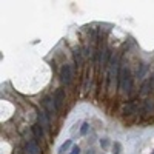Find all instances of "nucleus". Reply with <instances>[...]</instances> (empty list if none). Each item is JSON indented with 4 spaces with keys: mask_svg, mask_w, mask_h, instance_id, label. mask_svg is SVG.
I'll use <instances>...</instances> for the list:
<instances>
[{
    "mask_svg": "<svg viewBox=\"0 0 154 154\" xmlns=\"http://www.w3.org/2000/svg\"><path fill=\"white\" fill-rule=\"evenodd\" d=\"M119 89L122 93H130V89H131V72H130V69H128V66H122L120 68Z\"/></svg>",
    "mask_w": 154,
    "mask_h": 154,
    "instance_id": "nucleus-1",
    "label": "nucleus"
},
{
    "mask_svg": "<svg viewBox=\"0 0 154 154\" xmlns=\"http://www.w3.org/2000/svg\"><path fill=\"white\" fill-rule=\"evenodd\" d=\"M120 74V60L117 56H112L111 57V62H109V82L116 80Z\"/></svg>",
    "mask_w": 154,
    "mask_h": 154,
    "instance_id": "nucleus-2",
    "label": "nucleus"
},
{
    "mask_svg": "<svg viewBox=\"0 0 154 154\" xmlns=\"http://www.w3.org/2000/svg\"><path fill=\"white\" fill-rule=\"evenodd\" d=\"M43 106H45V109H46V114L49 116V117H54V116L57 114V106H56V103H54V99H51V97H45L43 99Z\"/></svg>",
    "mask_w": 154,
    "mask_h": 154,
    "instance_id": "nucleus-3",
    "label": "nucleus"
},
{
    "mask_svg": "<svg viewBox=\"0 0 154 154\" xmlns=\"http://www.w3.org/2000/svg\"><path fill=\"white\" fill-rule=\"evenodd\" d=\"M71 77H72V69H71V65H63L62 69H60V79L62 82L68 85L71 82Z\"/></svg>",
    "mask_w": 154,
    "mask_h": 154,
    "instance_id": "nucleus-4",
    "label": "nucleus"
},
{
    "mask_svg": "<svg viewBox=\"0 0 154 154\" xmlns=\"http://www.w3.org/2000/svg\"><path fill=\"white\" fill-rule=\"evenodd\" d=\"M37 120H38V125H40L43 130H48L49 128V119H48V114L45 111H38L37 112Z\"/></svg>",
    "mask_w": 154,
    "mask_h": 154,
    "instance_id": "nucleus-5",
    "label": "nucleus"
},
{
    "mask_svg": "<svg viewBox=\"0 0 154 154\" xmlns=\"http://www.w3.org/2000/svg\"><path fill=\"white\" fill-rule=\"evenodd\" d=\"M54 103L57 106V109H60L63 106V103H65V91L63 89H57L56 94H54Z\"/></svg>",
    "mask_w": 154,
    "mask_h": 154,
    "instance_id": "nucleus-6",
    "label": "nucleus"
},
{
    "mask_svg": "<svg viewBox=\"0 0 154 154\" xmlns=\"http://www.w3.org/2000/svg\"><path fill=\"white\" fill-rule=\"evenodd\" d=\"M26 154H40V148L35 142H29L26 145Z\"/></svg>",
    "mask_w": 154,
    "mask_h": 154,
    "instance_id": "nucleus-7",
    "label": "nucleus"
},
{
    "mask_svg": "<svg viewBox=\"0 0 154 154\" xmlns=\"http://www.w3.org/2000/svg\"><path fill=\"white\" fill-rule=\"evenodd\" d=\"M32 131H34V134H35L37 139H42V137H43V128L38 125V123L32 126Z\"/></svg>",
    "mask_w": 154,
    "mask_h": 154,
    "instance_id": "nucleus-8",
    "label": "nucleus"
},
{
    "mask_svg": "<svg viewBox=\"0 0 154 154\" xmlns=\"http://www.w3.org/2000/svg\"><path fill=\"white\" fill-rule=\"evenodd\" d=\"M71 145H72V140H66V142L59 148V154H65V152L71 148Z\"/></svg>",
    "mask_w": 154,
    "mask_h": 154,
    "instance_id": "nucleus-9",
    "label": "nucleus"
},
{
    "mask_svg": "<svg viewBox=\"0 0 154 154\" xmlns=\"http://www.w3.org/2000/svg\"><path fill=\"white\" fill-rule=\"evenodd\" d=\"M74 60L77 63V66L82 65V54H80V49H74Z\"/></svg>",
    "mask_w": 154,
    "mask_h": 154,
    "instance_id": "nucleus-10",
    "label": "nucleus"
},
{
    "mask_svg": "<svg viewBox=\"0 0 154 154\" xmlns=\"http://www.w3.org/2000/svg\"><path fill=\"white\" fill-rule=\"evenodd\" d=\"M122 152V145L119 142H114L112 143V154H120Z\"/></svg>",
    "mask_w": 154,
    "mask_h": 154,
    "instance_id": "nucleus-11",
    "label": "nucleus"
},
{
    "mask_svg": "<svg viewBox=\"0 0 154 154\" xmlns=\"http://www.w3.org/2000/svg\"><path fill=\"white\" fill-rule=\"evenodd\" d=\"M88 130H89V123L83 122L82 126H80V134H82V136H86V134H88Z\"/></svg>",
    "mask_w": 154,
    "mask_h": 154,
    "instance_id": "nucleus-12",
    "label": "nucleus"
},
{
    "mask_svg": "<svg viewBox=\"0 0 154 154\" xmlns=\"http://www.w3.org/2000/svg\"><path fill=\"white\" fill-rule=\"evenodd\" d=\"M149 85H151V80L143 83V86H142V96H145V94H148V93H149Z\"/></svg>",
    "mask_w": 154,
    "mask_h": 154,
    "instance_id": "nucleus-13",
    "label": "nucleus"
},
{
    "mask_svg": "<svg viewBox=\"0 0 154 154\" xmlns=\"http://www.w3.org/2000/svg\"><path fill=\"white\" fill-rule=\"evenodd\" d=\"M108 145H109L108 139H102V140H100V146L103 148V149H106V148H108Z\"/></svg>",
    "mask_w": 154,
    "mask_h": 154,
    "instance_id": "nucleus-14",
    "label": "nucleus"
},
{
    "mask_svg": "<svg viewBox=\"0 0 154 154\" xmlns=\"http://www.w3.org/2000/svg\"><path fill=\"white\" fill-rule=\"evenodd\" d=\"M69 154H80V148L77 146V145H75V146H72V148H71V152H69Z\"/></svg>",
    "mask_w": 154,
    "mask_h": 154,
    "instance_id": "nucleus-15",
    "label": "nucleus"
},
{
    "mask_svg": "<svg viewBox=\"0 0 154 154\" xmlns=\"http://www.w3.org/2000/svg\"><path fill=\"white\" fill-rule=\"evenodd\" d=\"M86 154H94V151H93V149H89V151H88Z\"/></svg>",
    "mask_w": 154,
    "mask_h": 154,
    "instance_id": "nucleus-16",
    "label": "nucleus"
},
{
    "mask_svg": "<svg viewBox=\"0 0 154 154\" xmlns=\"http://www.w3.org/2000/svg\"><path fill=\"white\" fill-rule=\"evenodd\" d=\"M151 82H152V85H154V77H152V79H151Z\"/></svg>",
    "mask_w": 154,
    "mask_h": 154,
    "instance_id": "nucleus-17",
    "label": "nucleus"
},
{
    "mask_svg": "<svg viewBox=\"0 0 154 154\" xmlns=\"http://www.w3.org/2000/svg\"><path fill=\"white\" fill-rule=\"evenodd\" d=\"M152 154H154V151H152Z\"/></svg>",
    "mask_w": 154,
    "mask_h": 154,
    "instance_id": "nucleus-18",
    "label": "nucleus"
}]
</instances>
